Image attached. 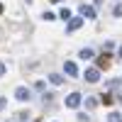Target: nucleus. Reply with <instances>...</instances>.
I'll use <instances>...</instances> for the list:
<instances>
[{"mask_svg": "<svg viewBox=\"0 0 122 122\" xmlns=\"http://www.w3.org/2000/svg\"><path fill=\"white\" fill-rule=\"evenodd\" d=\"M81 103H83V95H81V93H71V95H66V98H64V105H66V107H71V110H76Z\"/></svg>", "mask_w": 122, "mask_h": 122, "instance_id": "1", "label": "nucleus"}, {"mask_svg": "<svg viewBox=\"0 0 122 122\" xmlns=\"http://www.w3.org/2000/svg\"><path fill=\"white\" fill-rule=\"evenodd\" d=\"M81 27H83V17H71L66 22V32L71 34V32H76V29H81Z\"/></svg>", "mask_w": 122, "mask_h": 122, "instance_id": "2", "label": "nucleus"}, {"mask_svg": "<svg viewBox=\"0 0 122 122\" xmlns=\"http://www.w3.org/2000/svg\"><path fill=\"white\" fill-rule=\"evenodd\" d=\"M15 98L20 100V103H25V100H32V90L25 88V86H20V88L15 90Z\"/></svg>", "mask_w": 122, "mask_h": 122, "instance_id": "3", "label": "nucleus"}, {"mask_svg": "<svg viewBox=\"0 0 122 122\" xmlns=\"http://www.w3.org/2000/svg\"><path fill=\"white\" fill-rule=\"evenodd\" d=\"M78 12L83 15V20H95V7H93V5H86V3H83V5L78 7Z\"/></svg>", "mask_w": 122, "mask_h": 122, "instance_id": "4", "label": "nucleus"}, {"mask_svg": "<svg viewBox=\"0 0 122 122\" xmlns=\"http://www.w3.org/2000/svg\"><path fill=\"white\" fill-rule=\"evenodd\" d=\"M64 73L68 78H78V66L73 64V61H64Z\"/></svg>", "mask_w": 122, "mask_h": 122, "instance_id": "5", "label": "nucleus"}, {"mask_svg": "<svg viewBox=\"0 0 122 122\" xmlns=\"http://www.w3.org/2000/svg\"><path fill=\"white\" fill-rule=\"evenodd\" d=\"M83 78L88 81V83H98V81H100V71H98V68H86Z\"/></svg>", "mask_w": 122, "mask_h": 122, "instance_id": "6", "label": "nucleus"}, {"mask_svg": "<svg viewBox=\"0 0 122 122\" xmlns=\"http://www.w3.org/2000/svg\"><path fill=\"white\" fill-rule=\"evenodd\" d=\"M107 66H110V54L103 51V54L98 56V71H103V68H107Z\"/></svg>", "mask_w": 122, "mask_h": 122, "instance_id": "7", "label": "nucleus"}, {"mask_svg": "<svg viewBox=\"0 0 122 122\" xmlns=\"http://www.w3.org/2000/svg\"><path fill=\"white\" fill-rule=\"evenodd\" d=\"M78 56L83 59V61H90V59L95 56V51H93V49H90V46H86V49H81V54H78Z\"/></svg>", "mask_w": 122, "mask_h": 122, "instance_id": "8", "label": "nucleus"}, {"mask_svg": "<svg viewBox=\"0 0 122 122\" xmlns=\"http://www.w3.org/2000/svg\"><path fill=\"white\" fill-rule=\"evenodd\" d=\"M59 17H61V20H64V22H68V20H71V17H73V12H71V10H68V7H61V12H59Z\"/></svg>", "mask_w": 122, "mask_h": 122, "instance_id": "9", "label": "nucleus"}, {"mask_svg": "<svg viewBox=\"0 0 122 122\" xmlns=\"http://www.w3.org/2000/svg\"><path fill=\"white\" fill-rule=\"evenodd\" d=\"M49 81H51L54 86H61V83H64V76H61V73H49Z\"/></svg>", "mask_w": 122, "mask_h": 122, "instance_id": "10", "label": "nucleus"}, {"mask_svg": "<svg viewBox=\"0 0 122 122\" xmlns=\"http://www.w3.org/2000/svg\"><path fill=\"white\" fill-rule=\"evenodd\" d=\"M112 95H110V93H103V95H100V103H103V105H112Z\"/></svg>", "mask_w": 122, "mask_h": 122, "instance_id": "11", "label": "nucleus"}, {"mask_svg": "<svg viewBox=\"0 0 122 122\" xmlns=\"http://www.w3.org/2000/svg\"><path fill=\"white\" fill-rule=\"evenodd\" d=\"M95 105H98V100H95V98H86V107H88V110H93Z\"/></svg>", "mask_w": 122, "mask_h": 122, "instance_id": "12", "label": "nucleus"}, {"mask_svg": "<svg viewBox=\"0 0 122 122\" xmlns=\"http://www.w3.org/2000/svg\"><path fill=\"white\" fill-rule=\"evenodd\" d=\"M107 120L110 122H122V115L120 112H112V115H107Z\"/></svg>", "mask_w": 122, "mask_h": 122, "instance_id": "13", "label": "nucleus"}, {"mask_svg": "<svg viewBox=\"0 0 122 122\" xmlns=\"http://www.w3.org/2000/svg\"><path fill=\"white\" fill-rule=\"evenodd\" d=\"M42 17L46 20V22H54V20H56V15H54V12H49V10H46V12H44Z\"/></svg>", "mask_w": 122, "mask_h": 122, "instance_id": "14", "label": "nucleus"}, {"mask_svg": "<svg viewBox=\"0 0 122 122\" xmlns=\"http://www.w3.org/2000/svg\"><path fill=\"white\" fill-rule=\"evenodd\" d=\"M112 12H115V17H122V3H117V5H115Z\"/></svg>", "mask_w": 122, "mask_h": 122, "instance_id": "15", "label": "nucleus"}, {"mask_svg": "<svg viewBox=\"0 0 122 122\" xmlns=\"http://www.w3.org/2000/svg\"><path fill=\"white\" fill-rule=\"evenodd\" d=\"M5 73H7V66L3 64V61H0V76H5Z\"/></svg>", "mask_w": 122, "mask_h": 122, "instance_id": "16", "label": "nucleus"}, {"mask_svg": "<svg viewBox=\"0 0 122 122\" xmlns=\"http://www.w3.org/2000/svg\"><path fill=\"white\" fill-rule=\"evenodd\" d=\"M5 105H7V98H0V110H3Z\"/></svg>", "mask_w": 122, "mask_h": 122, "instance_id": "17", "label": "nucleus"}, {"mask_svg": "<svg viewBox=\"0 0 122 122\" xmlns=\"http://www.w3.org/2000/svg\"><path fill=\"white\" fill-rule=\"evenodd\" d=\"M117 54H120V59H122V46H120V49H117Z\"/></svg>", "mask_w": 122, "mask_h": 122, "instance_id": "18", "label": "nucleus"}, {"mask_svg": "<svg viewBox=\"0 0 122 122\" xmlns=\"http://www.w3.org/2000/svg\"><path fill=\"white\" fill-rule=\"evenodd\" d=\"M3 10H5V7H3V3H0V12H3Z\"/></svg>", "mask_w": 122, "mask_h": 122, "instance_id": "19", "label": "nucleus"}, {"mask_svg": "<svg viewBox=\"0 0 122 122\" xmlns=\"http://www.w3.org/2000/svg\"><path fill=\"white\" fill-rule=\"evenodd\" d=\"M107 122H110V120H107Z\"/></svg>", "mask_w": 122, "mask_h": 122, "instance_id": "20", "label": "nucleus"}]
</instances>
